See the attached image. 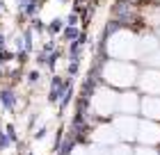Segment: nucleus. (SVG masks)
<instances>
[{"instance_id": "9b49d317", "label": "nucleus", "mask_w": 160, "mask_h": 155, "mask_svg": "<svg viewBox=\"0 0 160 155\" xmlns=\"http://www.w3.org/2000/svg\"><path fill=\"white\" fill-rule=\"evenodd\" d=\"M133 155H158V151L153 146H140L137 151H133Z\"/></svg>"}, {"instance_id": "ddd939ff", "label": "nucleus", "mask_w": 160, "mask_h": 155, "mask_svg": "<svg viewBox=\"0 0 160 155\" xmlns=\"http://www.w3.org/2000/svg\"><path fill=\"white\" fill-rule=\"evenodd\" d=\"M71 155H92V151L85 148V146H76V148L71 151Z\"/></svg>"}, {"instance_id": "0eeeda50", "label": "nucleus", "mask_w": 160, "mask_h": 155, "mask_svg": "<svg viewBox=\"0 0 160 155\" xmlns=\"http://www.w3.org/2000/svg\"><path fill=\"white\" fill-rule=\"evenodd\" d=\"M140 94L137 91H123V94H119V103H117V112L119 114H137L140 112Z\"/></svg>"}, {"instance_id": "20e7f679", "label": "nucleus", "mask_w": 160, "mask_h": 155, "mask_svg": "<svg viewBox=\"0 0 160 155\" xmlns=\"http://www.w3.org/2000/svg\"><path fill=\"white\" fill-rule=\"evenodd\" d=\"M135 87L144 96H160V69H144V71H140Z\"/></svg>"}, {"instance_id": "f8f14e48", "label": "nucleus", "mask_w": 160, "mask_h": 155, "mask_svg": "<svg viewBox=\"0 0 160 155\" xmlns=\"http://www.w3.org/2000/svg\"><path fill=\"white\" fill-rule=\"evenodd\" d=\"M89 151H92V155H110V151H108L105 146H101V144H94Z\"/></svg>"}, {"instance_id": "1a4fd4ad", "label": "nucleus", "mask_w": 160, "mask_h": 155, "mask_svg": "<svg viewBox=\"0 0 160 155\" xmlns=\"http://www.w3.org/2000/svg\"><path fill=\"white\" fill-rule=\"evenodd\" d=\"M140 112L149 121H160V96H144L140 100Z\"/></svg>"}, {"instance_id": "9d476101", "label": "nucleus", "mask_w": 160, "mask_h": 155, "mask_svg": "<svg viewBox=\"0 0 160 155\" xmlns=\"http://www.w3.org/2000/svg\"><path fill=\"white\" fill-rule=\"evenodd\" d=\"M110 155H133V148L126 146V144H119V146H114L110 151Z\"/></svg>"}, {"instance_id": "f257e3e1", "label": "nucleus", "mask_w": 160, "mask_h": 155, "mask_svg": "<svg viewBox=\"0 0 160 155\" xmlns=\"http://www.w3.org/2000/svg\"><path fill=\"white\" fill-rule=\"evenodd\" d=\"M105 53L110 60H123V62H140V34L133 30H121L112 32L105 41Z\"/></svg>"}, {"instance_id": "f03ea898", "label": "nucleus", "mask_w": 160, "mask_h": 155, "mask_svg": "<svg viewBox=\"0 0 160 155\" xmlns=\"http://www.w3.org/2000/svg\"><path fill=\"white\" fill-rule=\"evenodd\" d=\"M140 69L135 62H123V60H108L101 69V78L108 87L112 89H130L137 82Z\"/></svg>"}, {"instance_id": "7ed1b4c3", "label": "nucleus", "mask_w": 160, "mask_h": 155, "mask_svg": "<svg viewBox=\"0 0 160 155\" xmlns=\"http://www.w3.org/2000/svg\"><path fill=\"white\" fill-rule=\"evenodd\" d=\"M117 103H119V94L108 85L96 87L92 94V109L98 116H112L117 112Z\"/></svg>"}, {"instance_id": "39448f33", "label": "nucleus", "mask_w": 160, "mask_h": 155, "mask_svg": "<svg viewBox=\"0 0 160 155\" xmlns=\"http://www.w3.org/2000/svg\"><path fill=\"white\" fill-rule=\"evenodd\" d=\"M137 125H140V121H137L133 114H119V116H114V121H112V128L117 130V137L123 139V142L137 139Z\"/></svg>"}, {"instance_id": "423d86ee", "label": "nucleus", "mask_w": 160, "mask_h": 155, "mask_svg": "<svg viewBox=\"0 0 160 155\" xmlns=\"http://www.w3.org/2000/svg\"><path fill=\"white\" fill-rule=\"evenodd\" d=\"M137 142L142 146H156L160 142V125L158 121H149L144 119L137 125Z\"/></svg>"}, {"instance_id": "6e6552de", "label": "nucleus", "mask_w": 160, "mask_h": 155, "mask_svg": "<svg viewBox=\"0 0 160 155\" xmlns=\"http://www.w3.org/2000/svg\"><path fill=\"white\" fill-rule=\"evenodd\" d=\"M92 139H94V144H101V146H110V144H117L119 142L117 130L112 128V123L98 125V128L92 132Z\"/></svg>"}]
</instances>
